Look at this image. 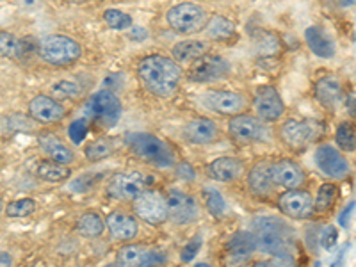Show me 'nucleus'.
<instances>
[{
	"label": "nucleus",
	"instance_id": "8fccbe9b",
	"mask_svg": "<svg viewBox=\"0 0 356 267\" xmlns=\"http://www.w3.org/2000/svg\"><path fill=\"white\" fill-rule=\"evenodd\" d=\"M194 267H212V266H209V264H205V262H200V264H196Z\"/></svg>",
	"mask_w": 356,
	"mask_h": 267
},
{
	"label": "nucleus",
	"instance_id": "ddd939ff",
	"mask_svg": "<svg viewBox=\"0 0 356 267\" xmlns=\"http://www.w3.org/2000/svg\"><path fill=\"white\" fill-rule=\"evenodd\" d=\"M228 73H230V65L226 59L205 54L198 61L192 62L191 70H189V79L192 82H212V80L225 79Z\"/></svg>",
	"mask_w": 356,
	"mask_h": 267
},
{
	"label": "nucleus",
	"instance_id": "dca6fc26",
	"mask_svg": "<svg viewBox=\"0 0 356 267\" xmlns=\"http://www.w3.org/2000/svg\"><path fill=\"white\" fill-rule=\"evenodd\" d=\"M315 162H318L319 170L330 178L340 180L348 176V173L351 171L348 159L331 145H321L315 150Z\"/></svg>",
	"mask_w": 356,
	"mask_h": 267
},
{
	"label": "nucleus",
	"instance_id": "e433bc0d",
	"mask_svg": "<svg viewBox=\"0 0 356 267\" xmlns=\"http://www.w3.org/2000/svg\"><path fill=\"white\" fill-rule=\"evenodd\" d=\"M36 211V202L32 198H22L16 202H11L5 207L8 218H27Z\"/></svg>",
	"mask_w": 356,
	"mask_h": 267
},
{
	"label": "nucleus",
	"instance_id": "473e14b6",
	"mask_svg": "<svg viewBox=\"0 0 356 267\" xmlns=\"http://www.w3.org/2000/svg\"><path fill=\"white\" fill-rule=\"evenodd\" d=\"M113 152H114V143L113 139H109V137H100V139L93 141V143H89V145L86 146V150H84L86 159L91 162L102 161V159L109 157Z\"/></svg>",
	"mask_w": 356,
	"mask_h": 267
},
{
	"label": "nucleus",
	"instance_id": "a878e982",
	"mask_svg": "<svg viewBox=\"0 0 356 267\" xmlns=\"http://www.w3.org/2000/svg\"><path fill=\"white\" fill-rule=\"evenodd\" d=\"M304 40L309 43L310 50L318 57H322V59H331L335 56V52H337L335 41L318 25L309 27L304 31Z\"/></svg>",
	"mask_w": 356,
	"mask_h": 267
},
{
	"label": "nucleus",
	"instance_id": "f704fd0d",
	"mask_svg": "<svg viewBox=\"0 0 356 267\" xmlns=\"http://www.w3.org/2000/svg\"><path fill=\"white\" fill-rule=\"evenodd\" d=\"M22 54V41L11 32L0 31V57H16Z\"/></svg>",
	"mask_w": 356,
	"mask_h": 267
},
{
	"label": "nucleus",
	"instance_id": "49530a36",
	"mask_svg": "<svg viewBox=\"0 0 356 267\" xmlns=\"http://www.w3.org/2000/svg\"><path fill=\"white\" fill-rule=\"evenodd\" d=\"M0 267H11V255L0 251Z\"/></svg>",
	"mask_w": 356,
	"mask_h": 267
},
{
	"label": "nucleus",
	"instance_id": "5701e85b",
	"mask_svg": "<svg viewBox=\"0 0 356 267\" xmlns=\"http://www.w3.org/2000/svg\"><path fill=\"white\" fill-rule=\"evenodd\" d=\"M315 98L326 109L335 111L340 106V100H342V86H340V80L335 77V75H328V77H322L315 84Z\"/></svg>",
	"mask_w": 356,
	"mask_h": 267
},
{
	"label": "nucleus",
	"instance_id": "7c9ffc66",
	"mask_svg": "<svg viewBox=\"0 0 356 267\" xmlns=\"http://www.w3.org/2000/svg\"><path fill=\"white\" fill-rule=\"evenodd\" d=\"M205 29H207L210 38L217 41H226L235 36V25L225 16H212L210 20H207Z\"/></svg>",
	"mask_w": 356,
	"mask_h": 267
},
{
	"label": "nucleus",
	"instance_id": "9b49d317",
	"mask_svg": "<svg viewBox=\"0 0 356 267\" xmlns=\"http://www.w3.org/2000/svg\"><path fill=\"white\" fill-rule=\"evenodd\" d=\"M134 212L144 223L153 224V227L164 223L168 219L166 198L157 191H143L140 196L134 198Z\"/></svg>",
	"mask_w": 356,
	"mask_h": 267
},
{
	"label": "nucleus",
	"instance_id": "0eeeda50",
	"mask_svg": "<svg viewBox=\"0 0 356 267\" xmlns=\"http://www.w3.org/2000/svg\"><path fill=\"white\" fill-rule=\"evenodd\" d=\"M87 114L102 127H114L122 116V102L109 89L96 91L87 102Z\"/></svg>",
	"mask_w": 356,
	"mask_h": 267
},
{
	"label": "nucleus",
	"instance_id": "412c9836",
	"mask_svg": "<svg viewBox=\"0 0 356 267\" xmlns=\"http://www.w3.org/2000/svg\"><path fill=\"white\" fill-rule=\"evenodd\" d=\"M183 137L192 145H210L219 137L216 123L207 118H194L183 125Z\"/></svg>",
	"mask_w": 356,
	"mask_h": 267
},
{
	"label": "nucleus",
	"instance_id": "7ed1b4c3",
	"mask_svg": "<svg viewBox=\"0 0 356 267\" xmlns=\"http://www.w3.org/2000/svg\"><path fill=\"white\" fill-rule=\"evenodd\" d=\"M126 146L131 148L135 157H140L141 161L148 162L152 166L171 167L177 164V157H175V152L170 148V145H166L164 141L152 136V134H144V132L129 134Z\"/></svg>",
	"mask_w": 356,
	"mask_h": 267
},
{
	"label": "nucleus",
	"instance_id": "4c0bfd02",
	"mask_svg": "<svg viewBox=\"0 0 356 267\" xmlns=\"http://www.w3.org/2000/svg\"><path fill=\"white\" fill-rule=\"evenodd\" d=\"M203 196H205L207 209H209L210 214L216 216V218H221V216H225L226 205H225V198L221 196V193H217L216 189H205Z\"/></svg>",
	"mask_w": 356,
	"mask_h": 267
},
{
	"label": "nucleus",
	"instance_id": "393cba45",
	"mask_svg": "<svg viewBox=\"0 0 356 267\" xmlns=\"http://www.w3.org/2000/svg\"><path fill=\"white\" fill-rule=\"evenodd\" d=\"M38 143H39V148L43 150L50 161L65 164V166H68V164H71V162L75 161L74 152H71V150L68 148L59 137L54 136V134L45 132V134H41V136L38 137Z\"/></svg>",
	"mask_w": 356,
	"mask_h": 267
},
{
	"label": "nucleus",
	"instance_id": "aec40b11",
	"mask_svg": "<svg viewBox=\"0 0 356 267\" xmlns=\"http://www.w3.org/2000/svg\"><path fill=\"white\" fill-rule=\"evenodd\" d=\"M29 114L31 118L38 123H57L59 119L65 118L66 109L65 106H61L59 102L54 100L50 97H45V95H38L31 100L29 104Z\"/></svg>",
	"mask_w": 356,
	"mask_h": 267
},
{
	"label": "nucleus",
	"instance_id": "79ce46f5",
	"mask_svg": "<svg viewBox=\"0 0 356 267\" xmlns=\"http://www.w3.org/2000/svg\"><path fill=\"white\" fill-rule=\"evenodd\" d=\"M200 248H201V237L198 235V237H194V239H192V241L186 246V248H183V251H182L183 262H191L196 255H198Z\"/></svg>",
	"mask_w": 356,
	"mask_h": 267
},
{
	"label": "nucleus",
	"instance_id": "603ef678",
	"mask_svg": "<svg viewBox=\"0 0 356 267\" xmlns=\"http://www.w3.org/2000/svg\"><path fill=\"white\" fill-rule=\"evenodd\" d=\"M2 211H4V203H2V200H0V216H2Z\"/></svg>",
	"mask_w": 356,
	"mask_h": 267
},
{
	"label": "nucleus",
	"instance_id": "a19ab883",
	"mask_svg": "<svg viewBox=\"0 0 356 267\" xmlns=\"http://www.w3.org/2000/svg\"><path fill=\"white\" fill-rule=\"evenodd\" d=\"M339 242V230L335 227H326L321 233V244L326 251L335 250V246Z\"/></svg>",
	"mask_w": 356,
	"mask_h": 267
},
{
	"label": "nucleus",
	"instance_id": "9d476101",
	"mask_svg": "<svg viewBox=\"0 0 356 267\" xmlns=\"http://www.w3.org/2000/svg\"><path fill=\"white\" fill-rule=\"evenodd\" d=\"M166 211L168 219H171L175 224L194 223L200 214L194 198L178 189H171L166 196Z\"/></svg>",
	"mask_w": 356,
	"mask_h": 267
},
{
	"label": "nucleus",
	"instance_id": "09e8293b",
	"mask_svg": "<svg viewBox=\"0 0 356 267\" xmlns=\"http://www.w3.org/2000/svg\"><path fill=\"white\" fill-rule=\"evenodd\" d=\"M22 4L27 5V8H34V5L39 4V0H22Z\"/></svg>",
	"mask_w": 356,
	"mask_h": 267
},
{
	"label": "nucleus",
	"instance_id": "b1692460",
	"mask_svg": "<svg viewBox=\"0 0 356 267\" xmlns=\"http://www.w3.org/2000/svg\"><path fill=\"white\" fill-rule=\"evenodd\" d=\"M107 224L109 232L114 239L118 241H131L140 232V224H137V219L132 218L129 214H123V212H113V214L107 216Z\"/></svg>",
	"mask_w": 356,
	"mask_h": 267
},
{
	"label": "nucleus",
	"instance_id": "f257e3e1",
	"mask_svg": "<svg viewBox=\"0 0 356 267\" xmlns=\"http://www.w3.org/2000/svg\"><path fill=\"white\" fill-rule=\"evenodd\" d=\"M141 82L155 97L168 98L177 91L182 80V70L178 62L164 56H148L137 66Z\"/></svg>",
	"mask_w": 356,
	"mask_h": 267
},
{
	"label": "nucleus",
	"instance_id": "a211bd4d",
	"mask_svg": "<svg viewBox=\"0 0 356 267\" xmlns=\"http://www.w3.org/2000/svg\"><path fill=\"white\" fill-rule=\"evenodd\" d=\"M253 251H255V242H253L252 233H235L226 244L225 267H244L252 259Z\"/></svg>",
	"mask_w": 356,
	"mask_h": 267
},
{
	"label": "nucleus",
	"instance_id": "2eb2a0df",
	"mask_svg": "<svg viewBox=\"0 0 356 267\" xmlns=\"http://www.w3.org/2000/svg\"><path fill=\"white\" fill-rule=\"evenodd\" d=\"M253 106H255L256 114L260 116L264 121H278L285 113V106L280 97V93L273 86H260L255 91L253 98Z\"/></svg>",
	"mask_w": 356,
	"mask_h": 267
},
{
	"label": "nucleus",
	"instance_id": "423d86ee",
	"mask_svg": "<svg viewBox=\"0 0 356 267\" xmlns=\"http://www.w3.org/2000/svg\"><path fill=\"white\" fill-rule=\"evenodd\" d=\"M322 136V125L315 119H289L280 128V137L287 146L303 150Z\"/></svg>",
	"mask_w": 356,
	"mask_h": 267
},
{
	"label": "nucleus",
	"instance_id": "20e7f679",
	"mask_svg": "<svg viewBox=\"0 0 356 267\" xmlns=\"http://www.w3.org/2000/svg\"><path fill=\"white\" fill-rule=\"evenodd\" d=\"M39 56L52 66H68L80 59L82 47L65 34H54L39 43Z\"/></svg>",
	"mask_w": 356,
	"mask_h": 267
},
{
	"label": "nucleus",
	"instance_id": "37998d69",
	"mask_svg": "<svg viewBox=\"0 0 356 267\" xmlns=\"http://www.w3.org/2000/svg\"><path fill=\"white\" fill-rule=\"evenodd\" d=\"M8 123L11 125V127H13V132L32 130V125L29 123V118L23 116V114H13V116L8 119Z\"/></svg>",
	"mask_w": 356,
	"mask_h": 267
},
{
	"label": "nucleus",
	"instance_id": "f3484780",
	"mask_svg": "<svg viewBox=\"0 0 356 267\" xmlns=\"http://www.w3.org/2000/svg\"><path fill=\"white\" fill-rule=\"evenodd\" d=\"M205 106L217 114H226V116H237L243 113L246 107V98L237 91H228V89H214L205 97Z\"/></svg>",
	"mask_w": 356,
	"mask_h": 267
},
{
	"label": "nucleus",
	"instance_id": "6e6552de",
	"mask_svg": "<svg viewBox=\"0 0 356 267\" xmlns=\"http://www.w3.org/2000/svg\"><path fill=\"white\" fill-rule=\"evenodd\" d=\"M164 264L166 255L148 246L126 244L116 253L118 267H161Z\"/></svg>",
	"mask_w": 356,
	"mask_h": 267
},
{
	"label": "nucleus",
	"instance_id": "c03bdc74",
	"mask_svg": "<svg viewBox=\"0 0 356 267\" xmlns=\"http://www.w3.org/2000/svg\"><path fill=\"white\" fill-rule=\"evenodd\" d=\"M353 211H355V202L349 203V205L346 207V209H344V211H342V214L339 216V224H340V227H342V228H348L349 227V218H351Z\"/></svg>",
	"mask_w": 356,
	"mask_h": 267
},
{
	"label": "nucleus",
	"instance_id": "c9c22d12",
	"mask_svg": "<svg viewBox=\"0 0 356 267\" xmlns=\"http://www.w3.org/2000/svg\"><path fill=\"white\" fill-rule=\"evenodd\" d=\"M104 22L114 31H126L132 27V18L118 9H107L104 13Z\"/></svg>",
	"mask_w": 356,
	"mask_h": 267
},
{
	"label": "nucleus",
	"instance_id": "c85d7f7f",
	"mask_svg": "<svg viewBox=\"0 0 356 267\" xmlns=\"http://www.w3.org/2000/svg\"><path fill=\"white\" fill-rule=\"evenodd\" d=\"M36 175L39 176L45 182H50V184H59V182H65L71 176L70 167L65 166V164H59V162L54 161H41L36 167Z\"/></svg>",
	"mask_w": 356,
	"mask_h": 267
},
{
	"label": "nucleus",
	"instance_id": "6ab92c4d",
	"mask_svg": "<svg viewBox=\"0 0 356 267\" xmlns=\"http://www.w3.org/2000/svg\"><path fill=\"white\" fill-rule=\"evenodd\" d=\"M271 175H273L274 185L291 191V189H300L304 184V173L296 162L291 159H282V161L271 162Z\"/></svg>",
	"mask_w": 356,
	"mask_h": 267
},
{
	"label": "nucleus",
	"instance_id": "ea45409f",
	"mask_svg": "<svg viewBox=\"0 0 356 267\" xmlns=\"http://www.w3.org/2000/svg\"><path fill=\"white\" fill-rule=\"evenodd\" d=\"M87 132H89V128H87L86 119H77V121L71 123L70 128H68V136H70L74 145H80V143L86 139Z\"/></svg>",
	"mask_w": 356,
	"mask_h": 267
},
{
	"label": "nucleus",
	"instance_id": "f03ea898",
	"mask_svg": "<svg viewBox=\"0 0 356 267\" xmlns=\"http://www.w3.org/2000/svg\"><path fill=\"white\" fill-rule=\"evenodd\" d=\"M252 237L255 242V250L278 257V255L289 253L294 241V232L283 219L274 218V216H260L253 223Z\"/></svg>",
	"mask_w": 356,
	"mask_h": 267
},
{
	"label": "nucleus",
	"instance_id": "2f4dec72",
	"mask_svg": "<svg viewBox=\"0 0 356 267\" xmlns=\"http://www.w3.org/2000/svg\"><path fill=\"white\" fill-rule=\"evenodd\" d=\"M337 196H339V187L335 184H322L318 191V198L313 202V212H319V214H324L335 205L337 202Z\"/></svg>",
	"mask_w": 356,
	"mask_h": 267
},
{
	"label": "nucleus",
	"instance_id": "39448f33",
	"mask_svg": "<svg viewBox=\"0 0 356 267\" xmlns=\"http://www.w3.org/2000/svg\"><path fill=\"white\" fill-rule=\"evenodd\" d=\"M168 23L175 32L180 34H196L207 25V13L203 8L192 2H182L168 11Z\"/></svg>",
	"mask_w": 356,
	"mask_h": 267
},
{
	"label": "nucleus",
	"instance_id": "58836bf2",
	"mask_svg": "<svg viewBox=\"0 0 356 267\" xmlns=\"http://www.w3.org/2000/svg\"><path fill=\"white\" fill-rule=\"evenodd\" d=\"M52 91L54 95L59 98H75L78 97L80 88H78L75 82H71V80H61V82H57L56 86H54Z\"/></svg>",
	"mask_w": 356,
	"mask_h": 267
},
{
	"label": "nucleus",
	"instance_id": "3c124183",
	"mask_svg": "<svg viewBox=\"0 0 356 267\" xmlns=\"http://www.w3.org/2000/svg\"><path fill=\"white\" fill-rule=\"evenodd\" d=\"M355 4V0H344V5H353Z\"/></svg>",
	"mask_w": 356,
	"mask_h": 267
},
{
	"label": "nucleus",
	"instance_id": "f8f14e48",
	"mask_svg": "<svg viewBox=\"0 0 356 267\" xmlns=\"http://www.w3.org/2000/svg\"><path fill=\"white\" fill-rule=\"evenodd\" d=\"M228 130L234 137L252 143H265L271 139V130L262 119H256L248 114H237L228 123Z\"/></svg>",
	"mask_w": 356,
	"mask_h": 267
},
{
	"label": "nucleus",
	"instance_id": "a18cd8bd",
	"mask_svg": "<svg viewBox=\"0 0 356 267\" xmlns=\"http://www.w3.org/2000/svg\"><path fill=\"white\" fill-rule=\"evenodd\" d=\"M178 173H180L183 178L194 180V170H192V167H189V164H180V167H178Z\"/></svg>",
	"mask_w": 356,
	"mask_h": 267
},
{
	"label": "nucleus",
	"instance_id": "bb28decb",
	"mask_svg": "<svg viewBox=\"0 0 356 267\" xmlns=\"http://www.w3.org/2000/svg\"><path fill=\"white\" fill-rule=\"evenodd\" d=\"M210 175L219 182H234L243 175L244 166L239 159L235 157H217L210 162Z\"/></svg>",
	"mask_w": 356,
	"mask_h": 267
},
{
	"label": "nucleus",
	"instance_id": "4468645a",
	"mask_svg": "<svg viewBox=\"0 0 356 267\" xmlns=\"http://www.w3.org/2000/svg\"><path fill=\"white\" fill-rule=\"evenodd\" d=\"M278 209L291 219H309L313 214V200L309 191L291 189L278 198Z\"/></svg>",
	"mask_w": 356,
	"mask_h": 267
},
{
	"label": "nucleus",
	"instance_id": "1a4fd4ad",
	"mask_svg": "<svg viewBox=\"0 0 356 267\" xmlns=\"http://www.w3.org/2000/svg\"><path fill=\"white\" fill-rule=\"evenodd\" d=\"M146 176L141 175L140 171H123L109 180L107 194L120 202H129L146 191Z\"/></svg>",
	"mask_w": 356,
	"mask_h": 267
},
{
	"label": "nucleus",
	"instance_id": "de8ad7c7",
	"mask_svg": "<svg viewBox=\"0 0 356 267\" xmlns=\"http://www.w3.org/2000/svg\"><path fill=\"white\" fill-rule=\"evenodd\" d=\"M252 267H276V266H274L273 262H265V260H262V262H255Z\"/></svg>",
	"mask_w": 356,
	"mask_h": 267
},
{
	"label": "nucleus",
	"instance_id": "4be33fe9",
	"mask_svg": "<svg viewBox=\"0 0 356 267\" xmlns=\"http://www.w3.org/2000/svg\"><path fill=\"white\" fill-rule=\"evenodd\" d=\"M248 187L253 194L267 198L274 193V180L271 175V162L260 161L252 167L248 175Z\"/></svg>",
	"mask_w": 356,
	"mask_h": 267
},
{
	"label": "nucleus",
	"instance_id": "c756f323",
	"mask_svg": "<svg viewBox=\"0 0 356 267\" xmlns=\"http://www.w3.org/2000/svg\"><path fill=\"white\" fill-rule=\"evenodd\" d=\"M77 230L84 239H96V237H100L104 233L105 219L98 212H84L78 219Z\"/></svg>",
	"mask_w": 356,
	"mask_h": 267
},
{
	"label": "nucleus",
	"instance_id": "72a5a7b5",
	"mask_svg": "<svg viewBox=\"0 0 356 267\" xmlns=\"http://www.w3.org/2000/svg\"><path fill=\"white\" fill-rule=\"evenodd\" d=\"M335 139H337V145L339 148H342L344 152H355L356 146V134H355V125L349 121L340 123L335 132Z\"/></svg>",
	"mask_w": 356,
	"mask_h": 267
},
{
	"label": "nucleus",
	"instance_id": "cd10ccee",
	"mask_svg": "<svg viewBox=\"0 0 356 267\" xmlns=\"http://www.w3.org/2000/svg\"><path fill=\"white\" fill-rule=\"evenodd\" d=\"M209 43L201 40H186L173 47L175 62H194L205 54H209Z\"/></svg>",
	"mask_w": 356,
	"mask_h": 267
},
{
	"label": "nucleus",
	"instance_id": "864d4df0",
	"mask_svg": "<svg viewBox=\"0 0 356 267\" xmlns=\"http://www.w3.org/2000/svg\"><path fill=\"white\" fill-rule=\"evenodd\" d=\"M105 267H118V266H105Z\"/></svg>",
	"mask_w": 356,
	"mask_h": 267
}]
</instances>
